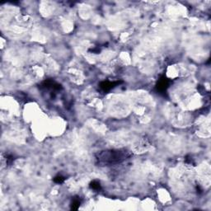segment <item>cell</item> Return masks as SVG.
<instances>
[{
	"mask_svg": "<svg viewBox=\"0 0 211 211\" xmlns=\"http://www.w3.org/2000/svg\"><path fill=\"white\" fill-rule=\"evenodd\" d=\"M90 187L93 190H95V191H99L101 189V185H100V182H98V181H93L90 184Z\"/></svg>",
	"mask_w": 211,
	"mask_h": 211,
	"instance_id": "cell-5",
	"label": "cell"
},
{
	"mask_svg": "<svg viewBox=\"0 0 211 211\" xmlns=\"http://www.w3.org/2000/svg\"><path fill=\"white\" fill-rule=\"evenodd\" d=\"M120 84V82H109V81H105V82H102L100 83V87L105 91H110L111 89H112L114 87H116V85Z\"/></svg>",
	"mask_w": 211,
	"mask_h": 211,
	"instance_id": "cell-2",
	"label": "cell"
},
{
	"mask_svg": "<svg viewBox=\"0 0 211 211\" xmlns=\"http://www.w3.org/2000/svg\"><path fill=\"white\" fill-rule=\"evenodd\" d=\"M80 204H81V201H80L79 199H78V198L73 199L72 203H71V210H78L79 208V206H80Z\"/></svg>",
	"mask_w": 211,
	"mask_h": 211,
	"instance_id": "cell-4",
	"label": "cell"
},
{
	"mask_svg": "<svg viewBox=\"0 0 211 211\" xmlns=\"http://www.w3.org/2000/svg\"><path fill=\"white\" fill-rule=\"evenodd\" d=\"M168 87V81L167 79H163L158 82V84L157 86L158 91L159 92H164L166 91L167 87Z\"/></svg>",
	"mask_w": 211,
	"mask_h": 211,
	"instance_id": "cell-3",
	"label": "cell"
},
{
	"mask_svg": "<svg viewBox=\"0 0 211 211\" xmlns=\"http://www.w3.org/2000/svg\"><path fill=\"white\" fill-rule=\"evenodd\" d=\"M129 157L130 153L126 150H106L99 153L97 160L101 166H111L120 163Z\"/></svg>",
	"mask_w": 211,
	"mask_h": 211,
	"instance_id": "cell-1",
	"label": "cell"
},
{
	"mask_svg": "<svg viewBox=\"0 0 211 211\" xmlns=\"http://www.w3.org/2000/svg\"><path fill=\"white\" fill-rule=\"evenodd\" d=\"M54 181L56 183H62L65 181V177H63L61 176H58V177H55L54 178Z\"/></svg>",
	"mask_w": 211,
	"mask_h": 211,
	"instance_id": "cell-6",
	"label": "cell"
}]
</instances>
